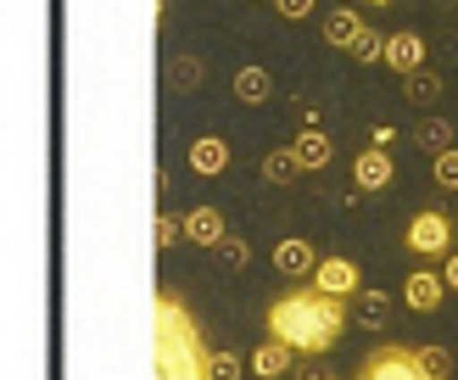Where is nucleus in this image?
Returning <instances> with one entry per match:
<instances>
[{"mask_svg":"<svg viewBox=\"0 0 458 380\" xmlns=\"http://www.w3.org/2000/svg\"><path fill=\"white\" fill-rule=\"evenodd\" d=\"M347 330V297H330V291H285L280 302H268V335L296 347V358H318L341 342Z\"/></svg>","mask_w":458,"mask_h":380,"instance_id":"nucleus-1","label":"nucleus"},{"mask_svg":"<svg viewBox=\"0 0 458 380\" xmlns=\"http://www.w3.org/2000/svg\"><path fill=\"white\" fill-rule=\"evenodd\" d=\"M157 380H213V347L201 342V330L191 319V308L174 297V291H157Z\"/></svg>","mask_w":458,"mask_h":380,"instance_id":"nucleus-2","label":"nucleus"},{"mask_svg":"<svg viewBox=\"0 0 458 380\" xmlns=\"http://www.w3.org/2000/svg\"><path fill=\"white\" fill-rule=\"evenodd\" d=\"M453 235H458V224L447 213H414V218H408V230H403V241H408V252H414V258H447L453 252Z\"/></svg>","mask_w":458,"mask_h":380,"instance_id":"nucleus-3","label":"nucleus"},{"mask_svg":"<svg viewBox=\"0 0 458 380\" xmlns=\"http://www.w3.org/2000/svg\"><path fill=\"white\" fill-rule=\"evenodd\" d=\"M358 380H430V375L420 369L414 347H375L369 358H363Z\"/></svg>","mask_w":458,"mask_h":380,"instance_id":"nucleus-4","label":"nucleus"},{"mask_svg":"<svg viewBox=\"0 0 458 380\" xmlns=\"http://www.w3.org/2000/svg\"><path fill=\"white\" fill-rule=\"evenodd\" d=\"M442 297H447V274H437V268H414L408 285H403V302L414 313H437Z\"/></svg>","mask_w":458,"mask_h":380,"instance_id":"nucleus-5","label":"nucleus"},{"mask_svg":"<svg viewBox=\"0 0 458 380\" xmlns=\"http://www.w3.org/2000/svg\"><path fill=\"white\" fill-rule=\"evenodd\" d=\"M352 185H358L363 196H375V190L392 185V156H386V146H369V151L352 156Z\"/></svg>","mask_w":458,"mask_h":380,"instance_id":"nucleus-6","label":"nucleus"},{"mask_svg":"<svg viewBox=\"0 0 458 380\" xmlns=\"http://www.w3.org/2000/svg\"><path fill=\"white\" fill-rule=\"evenodd\" d=\"M313 285L318 291H330V297H358V263H347V258H318V268H313Z\"/></svg>","mask_w":458,"mask_h":380,"instance_id":"nucleus-7","label":"nucleus"},{"mask_svg":"<svg viewBox=\"0 0 458 380\" xmlns=\"http://www.w3.org/2000/svg\"><path fill=\"white\" fill-rule=\"evenodd\" d=\"M274 268H280V274L285 280H313V268H318V252H313V246L308 241H280V246H274Z\"/></svg>","mask_w":458,"mask_h":380,"instance_id":"nucleus-8","label":"nucleus"},{"mask_svg":"<svg viewBox=\"0 0 458 380\" xmlns=\"http://www.w3.org/2000/svg\"><path fill=\"white\" fill-rule=\"evenodd\" d=\"M386 67H392V73H420L425 67V39L420 34H386Z\"/></svg>","mask_w":458,"mask_h":380,"instance_id":"nucleus-9","label":"nucleus"},{"mask_svg":"<svg viewBox=\"0 0 458 380\" xmlns=\"http://www.w3.org/2000/svg\"><path fill=\"white\" fill-rule=\"evenodd\" d=\"M251 375H263V380H274V375H285V369H296V347L291 342H280V335H268V342L251 352V364H246Z\"/></svg>","mask_w":458,"mask_h":380,"instance_id":"nucleus-10","label":"nucleus"},{"mask_svg":"<svg viewBox=\"0 0 458 380\" xmlns=\"http://www.w3.org/2000/svg\"><path fill=\"white\" fill-rule=\"evenodd\" d=\"M191 168L201 179H218L229 168V140L224 134H201V140H191Z\"/></svg>","mask_w":458,"mask_h":380,"instance_id":"nucleus-11","label":"nucleus"},{"mask_svg":"<svg viewBox=\"0 0 458 380\" xmlns=\"http://www.w3.org/2000/svg\"><path fill=\"white\" fill-rule=\"evenodd\" d=\"M229 230H224V213L218 207H191L185 213V241H196V246H208V252H218V241H224Z\"/></svg>","mask_w":458,"mask_h":380,"instance_id":"nucleus-12","label":"nucleus"},{"mask_svg":"<svg viewBox=\"0 0 458 380\" xmlns=\"http://www.w3.org/2000/svg\"><path fill=\"white\" fill-rule=\"evenodd\" d=\"M274 96V79H268V67H258V62H251V67H241V73H235V101H246V106H263Z\"/></svg>","mask_w":458,"mask_h":380,"instance_id":"nucleus-13","label":"nucleus"},{"mask_svg":"<svg viewBox=\"0 0 458 380\" xmlns=\"http://www.w3.org/2000/svg\"><path fill=\"white\" fill-rule=\"evenodd\" d=\"M358 325L363 330H386V325H392V297L375 291V285H363L358 291Z\"/></svg>","mask_w":458,"mask_h":380,"instance_id":"nucleus-14","label":"nucleus"},{"mask_svg":"<svg viewBox=\"0 0 458 380\" xmlns=\"http://www.w3.org/2000/svg\"><path fill=\"white\" fill-rule=\"evenodd\" d=\"M302 173H308V168H302V156H296V146L263 156V179H268V185H296Z\"/></svg>","mask_w":458,"mask_h":380,"instance_id":"nucleus-15","label":"nucleus"},{"mask_svg":"<svg viewBox=\"0 0 458 380\" xmlns=\"http://www.w3.org/2000/svg\"><path fill=\"white\" fill-rule=\"evenodd\" d=\"M363 34V22H358V12L352 6H335L330 17H325V39L335 45V51H352V39Z\"/></svg>","mask_w":458,"mask_h":380,"instance_id":"nucleus-16","label":"nucleus"},{"mask_svg":"<svg viewBox=\"0 0 458 380\" xmlns=\"http://www.w3.org/2000/svg\"><path fill=\"white\" fill-rule=\"evenodd\" d=\"M296 156H302V168H325L330 163V156H335V146H330V134L325 129H302V134H296Z\"/></svg>","mask_w":458,"mask_h":380,"instance_id":"nucleus-17","label":"nucleus"},{"mask_svg":"<svg viewBox=\"0 0 458 380\" xmlns=\"http://www.w3.org/2000/svg\"><path fill=\"white\" fill-rule=\"evenodd\" d=\"M442 73H430V67H420V73H408V84H403V96H408V106H437L442 101Z\"/></svg>","mask_w":458,"mask_h":380,"instance_id":"nucleus-18","label":"nucleus"},{"mask_svg":"<svg viewBox=\"0 0 458 380\" xmlns=\"http://www.w3.org/2000/svg\"><path fill=\"white\" fill-rule=\"evenodd\" d=\"M414 358H420V369H425L430 380H447V375H453V352L437 347V342H414Z\"/></svg>","mask_w":458,"mask_h":380,"instance_id":"nucleus-19","label":"nucleus"},{"mask_svg":"<svg viewBox=\"0 0 458 380\" xmlns=\"http://www.w3.org/2000/svg\"><path fill=\"white\" fill-rule=\"evenodd\" d=\"M168 84L179 89V96H191V89L201 84V56H174L168 62Z\"/></svg>","mask_w":458,"mask_h":380,"instance_id":"nucleus-20","label":"nucleus"},{"mask_svg":"<svg viewBox=\"0 0 458 380\" xmlns=\"http://www.w3.org/2000/svg\"><path fill=\"white\" fill-rule=\"evenodd\" d=\"M414 134H420V146H425L430 156H442V151H453V123H442V118H425V123H420Z\"/></svg>","mask_w":458,"mask_h":380,"instance_id":"nucleus-21","label":"nucleus"},{"mask_svg":"<svg viewBox=\"0 0 458 380\" xmlns=\"http://www.w3.org/2000/svg\"><path fill=\"white\" fill-rule=\"evenodd\" d=\"M218 263L229 268V274H241V268L251 263V246H246L241 235H224V241H218Z\"/></svg>","mask_w":458,"mask_h":380,"instance_id":"nucleus-22","label":"nucleus"},{"mask_svg":"<svg viewBox=\"0 0 458 380\" xmlns=\"http://www.w3.org/2000/svg\"><path fill=\"white\" fill-rule=\"evenodd\" d=\"M352 56H358V62H386V34L363 29V34L352 39Z\"/></svg>","mask_w":458,"mask_h":380,"instance_id":"nucleus-23","label":"nucleus"},{"mask_svg":"<svg viewBox=\"0 0 458 380\" xmlns=\"http://www.w3.org/2000/svg\"><path fill=\"white\" fill-rule=\"evenodd\" d=\"M430 179H437L442 190H458V146H453V151H442L437 163H430Z\"/></svg>","mask_w":458,"mask_h":380,"instance_id":"nucleus-24","label":"nucleus"},{"mask_svg":"<svg viewBox=\"0 0 458 380\" xmlns=\"http://www.w3.org/2000/svg\"><path fill=\"white\" fill-rule=\"evenodd\" d=\"M241 369H246V364H241V358L229 352V347H213V364H208L213 380H241Z\"/></svg>","mask_w":458,"mask_h":380,"instance_id":"nucleus-25","label":"nucleus"},{"mask_svg":"<svg viewBox=\"0 0 458 380\" xmlns=\"http://www.w3.org/2000/svg\"><path fill=\"white\" fill-rule=\"evenodd\" d=\"M151 235H157V246H163V252H168V246H174L179 235H185V224H174V218L163 213V218H157V224H151Z\"/></svg>","mask_w":458,"mask_h":380,"instance_id":"nucleus-26","label":"nucleus"},{"mask_svg":"<svg viewBox=\"0 0 458 380\" xmlns=\"http://www.w3.org/2000/svg\"><path fill=\"white\" fill-rule=\"evenodd\" d=\"M274 6H280V17L296 22V17H308V12H313V0H274Z\"/></svg>","mask_w":458,"mask_h":380,"instance_id":"nucleus-27","label":"nucleus"},{"mask_svg":"<svg viewBox=\"0 0 458 380\" xmlns=\"http://www.w3.org/2000/svg\"><path fill=\"white\" fill-rule=\"evenodd\" d=\"M442 274H447V291H458V252H447V268H442Z\"/></svg>","mask_w":458,"mask_h":380,"instance_id":"nucleus-28","label":"nucleus"},{"mask_svg":"<svg viewBox=\"0 0 458 380\" xmlns=\"http://www.w3.org/2000/svg\"><path fill=\"white\" fill-rule=\"evenodd\" d=\"M296 380H325V375H318L313 364H302V369H296Z\"/></svg>","mask_w":458,"mask_h":380,"instance_id":"nucleus-29","label":"nucleus"},{"mask_svg":"<svg viewBox=\"0 0 458 380\" xmlns=\"http://www.w3.org/2000/svg\"><path fill=\"white\" fill-rule=\"evenodd\" d=\"M369 6H392V0H369Z\"/></svg>","mask_w":458,"mask_h":380,"instance_id":"nucleus-30","label":"nucleus"},{"mask_svg":"<svg viewBox=\"0 0 458 380\" xmlns=\"http://www.w3.org/2000/svg\"><path fill=\"white\" fill-rule=\"evenodd\" d=\"M325 380H335V375H325Z\"/></svg>","mask_w":458,"mask_h":380,"instance_id":"nucleus-31","label":"nucleus"}]
</instances>
